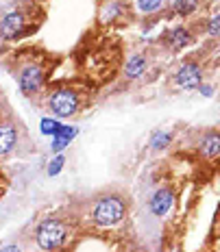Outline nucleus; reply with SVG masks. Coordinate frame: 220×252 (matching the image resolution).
Instances as JSON below:
<instances>
[{
  "label": "nucleus",
  "mask_w": 220,
  "mask_h": 252,
  "mask_svg": "<svg viewBox=\"0 0 220 252\" xmlns=\"http://www.w3.org/2000/svg\"><path fill=\"white\" fill-rule=\"evenodd\" d=\"M127 215V200L120 193H105V196L96 198L90 207V220L92 224L103 228L116 226Z\"/></svg>",
  "instance_id": "obj_1"
},
{
  "label": "nucleus",
  "mask_w": 220,
  "mask_h": 252,
  "mask_svg": "<svg viewBox=\"0 0 220 252\" xmlns=\"http://www.w3.org/2000/svg\"><path fill=\"white\" fill-rule=\"evenodd\" d=\"M68 239V224L61 220H44L37 228H35V244L39 246V250L44 252H55L64 248Z\"/></svg>",
  "instance_id": "obj_2"
},
{
  "label": "nucleus",
  "mask_w": 220,
  "mask_h": 252,
  "mask_svg": "<svg viewBox=\"0 0 220 252\" xmlns=\"http://www.w3.org/2000/svg\"><path fill=\"white\" fill-rule=\"evenodd\" d=\"M48 109L55 118L68 120L78 113V109H81V96H78V92H74L70 87H59L48 96Z\"/></svg>",
  "instance_id": "obj_3"
},
{
  "label": "nucleus",
  "mask_w": 220,
  "mask_h": 252,
  "mask_svg": "<svg viewBox=\"0 0 220 252\" xmlns=\"http://www.w3.org/2000/svg\"><path fill=\"white\" fill-rule=\"evenodd\" d=\"M44 83H46V72L37 63H26L18 74V85L26 96H33V94L41 92Z\"/></svg>",
  "instance_id": "obj_4"
},
{
  "label": "nucleus",
  "mask_w": 220,
  "mask_h": 252,
  "mask_svg": "<svg viewBox=\"0 0 220 252\" xmlns=\"http://www.w3.org/2000/svg\"><path fill=\"white\" fill-rule=\"evenodd\" d=\"M203 83V67L196 61H185L175 72V85L179 89H196Z\"/></svg>",
  "instance_id": "obj_5"
},
{
  "label": "nucleus",
  "mask_w": 220,
  "mask_h": 252,
  "mask_svg": "<svg viewBox=\"0 0 220 252\" xmlns=\"http://www.w3.org/2000/svg\"><path fill=\"white\" fill-rule=\"evenodd\" d=\"M26 26V15L20 11V9H11L2 15L0 20V37L2 39H15L22 35Z\"/></svg>",
  "instance_id": "obj_6"
},
{
  "label": "nucleus",
  "mask_w": 220,
  "mask_h": 252,
  "mask_svg": "<svg viewBox=\"0 0 220 252\" xmlns=\"http://www.w3.org/2000/svg\"><path fill=\"white\" fill-rule=\"evenodd\" d=\"M172 207H175V191H172L170 187L157 189L148 200V209L155 218H164V215H168L172 211Z\"/></svg>",
  "instance_id": "obj_7"
},
{
  "label": "nucleus",
  "mask_w": 220,
  "mask_h": 252,
  "mask_svg": "<svg viewBox=\"0 0 220 252\" xmlns=\"http://www.w3.org/2000/svg\"><path fill=\"white\" fill-rule=\"evenodd\" d=\"M18 146V126L13 122H0V157H9Z\"/></svg>",
  "instance_id": "obj_8"
},
{
  "label": "nucleus",
  "mask_w": 220,
  "mask_h": 252,
  "mask_svg": "<svg viewBox=\"0 0 220 252\" xmlns=\"http://www.w3.org/2000/svg\"><path fill=\"white\" fill-rule=\"evenodd\" d=\"M166 39H168V46L175 52H181L183 48H187V46L194 41L192 33L185 29V26H175V29H170L168 33H166Z\"/></svg>",
  "instance_id": "obj_9"
},
{
  "label": "nucleus",
  "mask_w": 220,
  "mask_h": 252,
  "mask_svg": "<svg viewBox=\"0 0 220 252\" xmlns=\"http://www.w3.org/2000/svg\"><path fill=\"white\" fill-rule=\"evenodd\" d=\"M198 150H201V155L205 157V159L216 161L218 155H220V135H218V130H209V133L203 135Z\"/></svg>",
  "instance_id": "obj_10"
},
{
  "label": "nucleus",
  "mask_w": 220,
  "mask_h": 252,
  "mask_svg": "<svg viewBox=\"0 0 220 252\" xmlns=\"http://www.w3.org/2000/svg\"><path fill=\"white\" fill-rule=\"evenodd\" d=\"M146 72V57L144 55H133L129 57L127 65H124V78H129V81H138V78H142V74Z\"/></svg>",
  "instance_id": "obj_11"
},
{
  "label": "nucleus",
  "mask_w": 220,
  "mask_h": 252,
  "mask_svg": "<svg viewBox=\"0 0 220 252\" xmlns=\"http://www.w3.org/2000/svg\"><path fill=\"white\" fill-rule=\"evenodd\" d=\"M74 137H76V128H72V126H61V130L52 137V152L64 150Z\"/></svg>",
  "instance_id": "obj_12"
},
{
  "label": "nucleus",
  "mask_w": 220,
  "mask_h": 252,
  "mask_svg": "<svg viewBox=\"0 0 220 252\" xmlns=\"http://www.w3.org/2000/svg\"><path fill=\"white\" fill-rule=\"evenodd\" d=\"M198 4H201V0H175L172 9H175V13H179L181 18H187V15H192L196 11Z\"/></svg>",
  "instance_id": "obj_13"
},
{
  "label": "nucleus",
  "mask_w": 220,
  "mask_h": 252,
  "mask_svg": "<svg viewBox=\"0 0 220 252\" xmlns=\"http://www.w3.org/2000/svg\"><path fill=\"white\" fill-rule=\"evenodd\" d=\"M166 4V0H135V7H138L140 13H157L161 11Z\"/></svg>",
  "instance_id": "obj_14"
},
{
  "label": "nucleus",
  "mask_w": 220,
  "mask_h": 252,
  "mask_svg": "<svg viewBox=\"0 0 220 252\" xmlns=\"http://www.w3.org/2000/svg\"><path fill=\"white\" fill-rule=\"evenodd\" d=\"M170 141H172V135L168 130H157V133H153V137H150V148L164 150V148H168Z\"/></svg>",
  "instance_id": "obj_15"
},
{
  "label": "nucleus",
  "mask_w": 220,
  "mask_h": 252,
  "mask_svg": "<svg viewBox=\"0 0 220 252\" xmlns=\"http://www.w3.org/2000/svg\"><path fill=\"white\" fill-rule=\"evenodd\" d=\"M39 126H41V133H44V135H50V137H55V135L61 130V124L57 122V120H50V118H44Z\"/></svg>",
  "instance_id": "obj_16"
},
{
  "label": "nucleus",
  "mask_w": 220,
  "mask_h": 252,
  "mask_svg": "<svg viewBox=\"0 0 220 252\" xmlns=\"http://www.w3.org/2000/svg\"><path fill=\"white\" fill-rule=\"evenodd\" d=\"M64 163H66V157L64 155H57L55 159L50 161V165H48V176H57L61 170H64Z\"/></svg>",
  "instance_id": "obj_17"
},
{
  "label": "nucleus",
  "mask_w": 220,
  "mask_h": 252,
  "mask_svg": "<svg viewBox=\"0 0 220 252\" xmlns=\"http://www.w3.org/2000/svg\"><path fill=\"white\" fill-rule=\"evenodd\" d=\"M207 33L212 35V37H218L220 35V15L218 13H214L212 20L207 22Z\"/></svg>",
  "instance_id": "obj_18"
},
{
  "label": "nucleus",
  "mask_w": 220,
  "mask_h": 252,
  "mask_svg": "<svg viewBox=\"0 0 220 252\" xmlns=\"http://www.w3.org/2000/svg\"><path fill=\"white\" fill-rule=\"evenodd\" d=\"M0 252H22V248H20L18 244H9V246H2Z\"/></svg>",
  "instance_id": "obj_19"
}]
</instances>
